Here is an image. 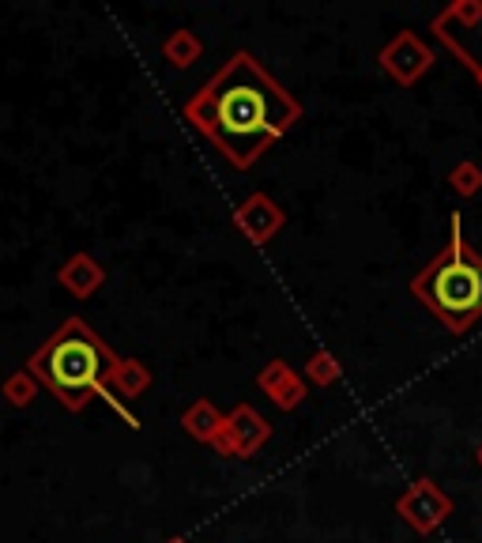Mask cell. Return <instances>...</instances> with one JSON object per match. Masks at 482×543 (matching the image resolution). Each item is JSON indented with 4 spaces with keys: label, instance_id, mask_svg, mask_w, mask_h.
Wrapping results in <instances>:
<instances>
[{
    "label": "cell",
    "instance_id": "6da1fadb",
    "mask_svg": "<svg viewBox=\"0 0 482 543\" xmlns=\"http://www.w3.org/2000/svg\"><path fill=\"white\" fill-rule=\"evenodd\" d=\"M302 117V106L279 80L268 76L253 53L238 50L193 99L185 102V121L208 136L223 159L249 170L279 136H287Z\"/></svg>",
    "mask_w": 482,
    "mask_h": 543
},
{
    "label": "cell",
    "instance_id": "7a4b0ae2",
    "mask_svg": "<svg viewBox=\"0 0 482 543\" xmlns=\"http://www.w3.org/2000/svg\"><path fill=\"white\" fill-rule=\"evenodd\" d=\"M113 366H117V355L80 317H68L27 359V370L38 378V385H46L72 412H80L91 396H102L110 389Z\"/></svg>",
    "mask_w": 482,
    "mask_h": 543
},
{
    "label": "cell",
    "instance_id": "3957f363",
    "mask_svg": "<svg viewBox=\"0 0 482 543\" xmlns=\"http://www.w3.org/2000/svg\"><path fill=\"white\" fill-rule=\"evenodd\" d=\"M411 291L456 336L482 317V257L467 246L460 215L449 219V249L418 272Z\"/></svg>",
    "mask_w": 482,
    "mask_h": 543
},
{
    "label": "cell",
    "instance_id": "277c9868",
    "mask_svg": "<svg viewBox=\"0 0 482 543\" xmlns=\"http://www.w3.org/2000/svg\"><path fill=\"white\" fill-rule=\"evenodd\" d=\"M434 34L482 83V0H456L434 19Z\"/></svg>",
    "mask_w": 482,
    "mask_h": 543
},
{
    "label": "cell",
    "instance_id": "5b68a950",
    "mask_svg": "<svg viewBox=\"0 0 482 543\" xmlns=\"http://www.w3.org/2000/svg\"><path fill=\"white\" fill-rule=\"evenodd\" d=\"M268 438H272L268 419H264L253 404H238L234 412L226 415L223 430H219V438L211 445H215L219 453H226V457H253Z\"/></svg>",
    "mask_w": 482,
    "mask_h": 543
},
{
    "label": "cell",
    "instance_id": "8992f818",
    "mask_svg": "<svg viewBox=\"0 0 482 543\" xmlns=\"http://www.w3.org/2000/svg\"><path fill=\"white\" fill-rule=\"evenodd\" d=\"M377 61H381V68H385L392 80L403 83V87H411V83H418L426 72H430V65H434V50H430L418 34L403 31L381 50Z\"/></svg>",
    "mask_w": 482,
    "mask_h": 543
},
{
    "label": "cell",
    "instance_id": "52a82bcc",
    "mask_svg": "<svg viewBox=\"0 0 482 543\" xmlns=\"http://www.w3.org/2000/svg\"><path fill=\"white\" fill-rule=\"evenodd\" d=\"M396 510H400V517L415 528V532H434L452 513V498L437 487L434 479H415L411 491L396 502Z\"/></svg>",
    "mask_w": 482,
    "mask_h": 543
},
{
    "label": "cell",
    "instance_id": "ba28073f",
    "mask_svg": "<svg viewBox=\"0 0 482 543\" xmlns=\"http://www.w3.org/2000/svg\"><path fill=\"white\" fill-rule=\"evenodd\" d=\"M234 223H238V231L245 234L249 242L264 246V242H272L275 234H279V227L287 223V215H283V208H279L272 197L257 193V197H249L241 204L238 215H234Z\"/></svg>",
    "mask_w": 482,
    "mask_h": 543
},
{
    "label": "cell",
    "instance_id": "9c48e42d",
    "mask_svg": "<svg viewBox=\"0 0 482 543\" xmlns=\"http://www.w3.org/2000/svg\"><path fill=\"white\" fill-rule=\"evenodd\" d=\"M257 385L264 389V393L272 396L275 404L283 408V412H290V408H298L302 404V396H306V385H302V378L290 370L283 359H272L264 370L257 374Z\"/></svg>",
    "mask_w": 482,
    "mask_h": 543
},
{
    "label": "cell",
    "instance_id": "30bf717a",
    "mask_svg": "<svg viewBox=\"0 0 482 543\" xmlns=\"http://www.w3.org/2000/svg\"><path fill=\"white\" fill-rule=\"evenodd\" d=\"M61 276V287L65 291H72L76 298H87L95 295L98 287H102V280H106V272H102V264L95 261V257H87V253H80V257H72V261L57 272Z\"/></svg>",
    "mask_w": 482,
    "mask_h": 543
},
{
    "label": "cell",
    "instance_id": "8fae6325",
    "mask_svg": "<svg viewBox=\"0 0 482 543\" xmlns=\"http://www.w3.org/2000/svg\"><path fill=\"white\" fill-rule=\"evenodd\" d=\"M226 415H219V408L211 404V400H196L189 412L181 415V427H185V434H193L196 442H215L219 438V430H223Z\"/></svg>",
    "mask_w": 482,
    "mask_h": 543
},
{
    "label": "cell",
    "instance_id": "7c38bea8",
    "mask_svg": "<svg viewBox=\"0 0 482 543\" xmlns=\"http://www.w3.org/2000/svg\"><path fill=\"white\" fill-rule=\"evenodd\" d=\"M110 389L136 400V396H144L147 389H151V370L136 359H117V366H113V374H110Z\"/></svg>",
    "mask_w": 482,
    "mask_h": 543
},
{
    "label": "cell",
    "instance_id": "4fadbf2b",
    "mask_svg": "<svg viewBox=\"0 0 482 543\" xmlns=\"http://www.w3.org/2000/svg\"><path fill=\"white\" fill-rule=\"evenodd\" d=\"M200 53H204V42L193 31H174L162 42V57L174 68H189L193 61H200Z\"/></svg>",
    "mask_w": 482,
    "mask_h": 543
},
{
    "label": "cell",
    "instance_id": "5bb4252c",
    "mask_svg": "<svg viewBox=\"0 0 482 543\" xmlns=\"http://www.w3.org/2000/svg\"><path fill=\"white\" fill-rule=\"evenodd\" d=\"M38 378H34L31 370H23V374H16V378L4 381V396H8V404H16V408H27L34 396H38Z\"/></svg>",
    "mask_w": 482,
    "mask_h": 543
},
{
    "label": "cell",
    "instance_id": "9a60e30c",
    "mask_svg": "<svg viewBox=\"0 0 482 543\" xmlns=\"http://www.w3.org/2000/svg\"><path fill=\"white\" fill-rule=\"evenodd\" d=\"M306 378L317 381V385H332V381L343 378V370H339V362L332 359V351H317V355L306 362Z\"/></svg>",
    "mask_w": 482,
    "mask_h": 543
},
{
    "label": "cell",
    "instance_id": "2e32d148",
    "mask_svg": "<svg viewBox=\"0 0 482 543\" xmlns=\"http://www.w3.org/2000/svg\"><path fill=\"white\" fill-rule=\"evenodd\" d=\"M452 189L460 193V197H475L482 189V170L479 163H460L452 170Z\"/></svg>",
    "mask_w": 482,
    "mask_h": 543
},
{
    "label": "cell",
    "instance_id": "e0dca14e",
    "mask_svg": "<svg viewBox=\"0 0 482 543\" xmlns=\"http://www.w3.org/2000/svg\"><path fill=\"white\" fill-rule=\"evenodd\" d=\"M479 461H482V445H479Z\"/></svg>",
    "mask_w": 482,
    "mask_h": 543
},
{
    "label": "cell",
    "instance_id": "ac0fdd59",
    "mask_svg": "<svg viewBox=\"0 0 482 543\" xmlns=\"http://www.w3.org/2000/svg\"><path fill=\"white\" fill-rule=\"evenodd\" d=\"M170 543H185V540H170Z\"/></svg>",
    "mask_w": 482,
    "mask_h": 543
}]
</instances>
